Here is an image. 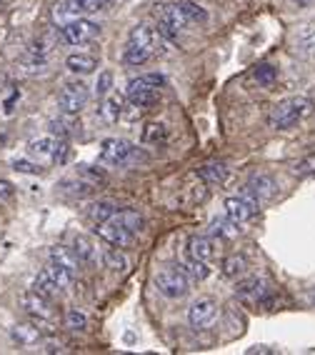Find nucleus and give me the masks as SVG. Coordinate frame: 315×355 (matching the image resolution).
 Segmentation results:
<instances>
[{"instance_id": "f257e3e1", "label": "nucleus", "mask_w": 315, "mask_h": 355, "mask_svg": "<svg viewBox=\"0 0 315 355\" xmlns=\"http://www.w3.org/2000/svg\"><path fill=\"white\" fill-rule=\"evenodd\" d=\"M313 110H315V103L310 101V98H305V96L285 98V101H280L278 105H273L268 123H271V128H275V130H288V128L298 125V123H303L305 118H310Z\"/></svg>"}, {"instance_id": "f03ea898", "label": "nucleus", "mask_w": 315, "mask_h": 355, "mask_svg": "<svg viewBox=\"0 0 315 355\" xmlns=\"http://www.w3.org/2000/svg\"><path fill=\"white\" fill-rule=\"evenodd\" d=\"M28 155L38 163H63L68 155V146L56 140L53 135H43L28 143Z\"/></svg>"}, {"instance_id": "7ed1b4c3", "label": "nucleus", "mask_w": 315, "mask_h": 355, "mask_svg": "<svg viewBox=\"0 0 315 355\" xmlns=\"http://www.w3.org/2000/svg\"><path fill=\"white\" fill-rule=\"evenodd\" d=\"M153 280H155V288L163 293L165 298H183L190 291L188 275L180 268H160Z\"/></svg>"}, {"instance_id": "20e7f679", "label": "nucleus", "mask_w": 315, "mask_h": 355, "mask_svg": "<svg viewBox=\"0 0 315 355\" xmlns=\"http://www.w3.org/2000/svg\"><path fill=\"white\" fill-rule=\"evenodd\" d=\"M88 98H90L88 85H83V83H65L60 96H58V105H60L63 113L76 115L88 105Z\"/></svg>"}, {"instance_id": "39448f33", "label": "nucleus", "mask_w": 315, "mask_h": 355, "mask_svg": "<svg viewBox=\"0 0 315 355\" xmlns=\"http://www.w3.org/2000/svg\"><path fill=\"white\" fill-rule=\"evenodd\" d=\"M135 158V146L130 140L123 138H108L101 146V160L108 165H126Z\"/></svg>"}, {"instance_id": "423d86ee", "label": "nucleus", "mask_w": 315, "mask_h": 355, "mask_svg": "<svg viewBox=\"0 0 315 355\" xmlns=\"http://www.w3.org/2000/svg\"><path fill=\"white\" fill-rule=\"evenodd\" d=\"M60 35H63V40L70 45H85L98 35V26L90 23V20L70 18L60 26Z\"/></svg>"}, {"instance_id": "0eeeda50", "label": "nucleus", "mask_w": 315, "mask_h": 355, "mask_svg": "<svg viewBox=\"0 0 315 355\" xmlns=\"http://www.w3.org/2000/svg\"><path fill=\"white\" fill-rule=\"evenodd\" d=\"M235 293H238V298L246 300V303L268 305V300H271V288H268V283H265L263 278H255V275L240 280Z\"/></svg>"}, {"instance_id": "6e6552de", "label": "nucleus", "mask_w": 315, "mask_h": 355, "mask_svg": "<svg viewBox=\"0 0 315 355\" xmlns=\"http://www.w3.org/2000/svg\"><path fill=\"white\" fill-rule=\"evenodd\" d=\"M98 235H101L105 243H110L113 248H130L133 243H135V233L128 230V228H123L115 218L98 223Z\"/></svg>"}, {"instance_id": "1a4fd4ad", "label": "nucleus", "mask_w": 315, "mask_h": 355, "mask_svg": "<svg viewBox=\"0 0 315 355\" xmlns=\"http://www.w3.org/2000/svg\"><path fill=\"white\" fill-rule=\"evenodd\" d=\"M225 216L233 223H246L258 216V200L250 196H233L225 200Z\"/></svg>"}, {"instance_id": "9d476101", "label": "nucleus", "mask_w": 315, "mask_h": 355, "mask_svg": "<svg viewBox=\"0 0 315 355\" xmlns=\"http://www.w3.org/2000/svg\"><path fill=\"white\" fill-rule=\"evenodd\" d=\"M188 26L180 6H163L160 8V20H158V33L165 38H176L178 33Z\"/></svg>"}, {"instance_id": "9b49d317", "label": "nucleus", "mask_w": 315, "mask_h": 355, "mask_svg": "<svg viewBox=\"0 0 315 355\" xmlns=\"http://www.w3.org/2000/svg\"><path fill=\"white\" fill-rule=\"evenodd\" d=\"M215 315H218V305L213 298H198L188 311V320L196 330H205L208 325H213Z\"/></svg>"}, {"instance_id": "f8f14e48", "label": "nucleus", "mask_w": 315, "mask_h": 355, "mask_svg": "<svg viewBox=\"0 0 315 355\" xmlns=\"http://www.w3.org/2000/svg\"><path fill=\"white\" fill-rule=\"evenodd\" d=\"M20 305L28 315L38 318V320H51L53 318V308H51V298L40 295L38 291H28L20 295Z\"/></svg>"}, {"instance_id": "ddd939ff", "label": "nucleus", "mask_w": 315, "mask_h": 355, "mask_svg": "<svg viewBox=\"0 0 315 355\" xmlns=\"http://www.w3.org/2000/svg\"><path fill=\"white\" fill-rule=\"evenodd\" d=\"M275 180H273L268 173H255V175H250V180L246 183V196L255 198V200H268V198L275 196Z\"/></svg>"}, {"instance_id": "4468645a", "label": "nucleus", "mask_w": 315, "mask_h": 355, "mask_svg": "<svg viewBox=\"0 0 315 355\" xmlns=\"http://www.w3.org/2000/svg\"><path fill=\"white\" fill-rule=\"evenodd\" d=\"M33 291H38L40 295H45V298H56V295H63L65 293L63 288H60V283H58L56 270H53L51 266L38 273V278H35V283H33Z\"/></svg>"}, {"instance_id": "2eb2a0df", "label": "nucleus", "mask_w": 315, "mask_h": 355, "mask_svg": "<svg viewBox=\"0 0 315 355\" xmlns=\"http://www.w3.org/2000/svg\"><path fill=\"white\" fill-rule=\"evenodd\" d=\"M73 253L78 255L80 263H88V266H95L98 260H103V253L95 248V243L90 241L88 235H76V241H73Z\"/></svg>"}, {"instance_id": "dca6fc26", "label": "nucleus", "mask_w": 315, "mask_h": 355, "mask_svg": "<svg viewBox=\"0 0 315 355\" xmlns=\"http://www.w3.org/2000/svg\"><path fill=\"white\" fill-rule=\"evenodd\" d=\"M51 266L63 268V270H68V273L76 275L78 273V266H80V260H78V255L73 253V248L53 245L51 248Z\"/></svg>"}, {"instance_id": "f3484780", "label": "nucleus", "mask_w": 315, "mask_h": 355, "mask_svg": "<svg viewBox=\"0 0 315 355\" xmlns=\"http://www.w3.org/2000/svg\"><path fill=\"white\" fill-rule=\"evenodd\" d=\"M188 253L193 255V258L210 263L218 250H215V243L210 241V238H205V235H193V238H190V243H188Z\"/></svg>"}, {"instance_id": "a211bd4d", "label": "nucleus", "mask_w": 315, "mask_h": 355, "mask_svg": "<svg viewBox=\"0 0 315 355\" xmlns=\"http://www.w3.org/2000/svg\"><path fill=\"white\" fill-rule=\"evenodd\" d=\"M205 180H198V183H185L183 188H180V196H178V203H183V205H198L205 200V196H208V191H205Z\"/></svg>"}, {"instance_id": "6ab92c4d", "label": "nucleus", "mask_w": 315, "mask_h": 355, "mask_svg": "<svg viewBox=\"0 0 315 355\" xmlns=\"http://www.w3.org/2000/svg\"><path fill=\"white\" fill-rule=\"evenodd\" d=\"M13 340L18 343V345H23V348H28V345H35V343L43 340V333H40L38 325H31V323H20L13 328Z\"/></svg>"}, {"instance_id": "aec40b11", "label": "nucleus", "mask_w": 315, "mask_h": 355, "mask_svg": "<svg viewBox=\"0 0 315 355\" xmlns=\"http://www.w3.org/2000/svg\"><path fill=\"white\" fill-rule=\"evenodd\" d=\"M65 65H68L70 73H80V76H88V73H93V70L98 68V58L88 55V53H73V55H68Z\"/></svg>"}, {"instance_id": "412c9836", "label": "nucleus", "mask_w": 315, "mask_h": 355, "mask_svg": "<svg viewBox=\"0 0 315 355\" xmlns=\"http://www.w3.org/2000/svg\"><path fill=\"white\" fill-rule=\"evenodd\" d=\"M228 175H230V171H228L225 163H205L198 171V178H203L208 185H223L228 180Z\"/></svg>"}, {"instance_id": "4be33fe9", "label": "nucleus", "mask_w": 315, "mask_h": 355, "mask_svg": "<svg viewBox=\"0 0 315 355\" xmlns=\"http://www.w3.org/2000/svg\"><path fill=\"white\" fill-rule=\"evenodd\" d=\"M128 98L135 108H151L160 101V88H138V90H128Z\"/></svg>"}, {"instance_id": "5701e85b", "label": "nucleus", "mask_w": 315, "mask_h": 355, "mask_svg": "<svg viewBox=\"0 0 315 355\" xmlns=\"http://www.w3.org/2000/svg\"><path fill=\"white\" fill-rule=\"evenodd\" d=\"M246 273H248V258L246 255L233 253L223 260V275H225V278H243Z\"/></svg>"}, {"instance_id": "b1692460", "label": "nucleus", "mask_w": 315, "mask_h": 355, "mask_svg": "<svg viewBox=\"0 0 315 355\" xmlns=\"http://www.w3.org/2000/svg\"><path fill=\"white\" fill-rule=\"evenodd\" d=\"M153 55H155V51H151V48H143V45L128 43L126 45V53H123V60H126L128 65H143V63H148Z\"/></svg>"}, {"instance_id": "393cba45", "label": "nucleus", "mask_w": 315, "mask_h": 355, "mask_svg": "<svg viewBox=\"0 0 315 355\" xmlns=\"http://www.w3.org/2000/svg\"><path fill=\"white\" fill-rule=\"evenodd\" d=\"M103 263H105L108 270H113V273H128V258L120 253L118 248H110V250H103Z\"/></svg>"}, {"instance_id": "a878e982", "label": "nucleus", "mask_w": 315, "mask_h": 355, "mask_svg": "<svg viewBox=\"0 0 315 355\" xmlns=\"http://www.w3.org/2000/svg\"><path fill=\"white\" fill-rule=\"evenodd\" d=\"M210 233L225 238V241H233V238H238V223H233L230 218H215L210 223Z\"/></svg>"}, {"instance_id": "bb28decb", "label": "nucleus", "mask_w": 315, "mask_h": 355, "mask_svg": "<svg viewBox=\"0 0 315 355\" xmlns=\"http://www.w3.org/2000/svg\"><path fill=\"white\" fill-rule=\"evenodd\" d=\"M155 33L151 31L148 26H135L130 31V38H128V43H135V45H143V48H151V51H155Z\"/></svg>"}, {"instance_id": "cd10ccee", "label": "nucleus", "mask_w": 315, "mask_h": 355, "mask_svg": "<svg viewBox=\"0 0 315 355\" xmlns=\"http://www.w3.org/2000/svg\"><path fill=\"white\" fill-rule=\"evenodd\" d=\"M165 125L163 123H148L143 128V143L145 146H163L165 143Z\"/></svg>"}, {"instance_id": "c85d7f7f", "label": "nucleus", "mask_w": 315, "mask_h": 355, "mask_svg": "<svg viewBox=\"0 0 315 355\" xmlns=\"http://www.w3.org/2000/svg\"><path fill=\"white\" fill-rule=\"evenodd\" d=\"M103 118H105L108 123H115L123 115V101H120L118 96H105L103 98V108H101Z\"/></svg>"}, {"instance_id": "c756f323", "label": "nucleus", "mask_w": 315, "mask_h": 355, "mask_svg": "<svg viewBox=\"0 0 315 355\" xmlns=\"http://www.w3.org/2000/svg\"><path fill=\"white\" fill-rule=\"evenodd\" d=\"M115 220L123 225V228H128V230H133V233H138V230H143V218L135 213V210H118L115 213Z\"/></svg>"}, {"instance_id": "7c9ffc66", "label": "nucleus", "mask_w": 315, "mask_h": 355, "mask_svg": "<svg viewBox=\"0 0 315 355\" xmlns=\"http://www.w3.org/2000/svg\"><path fill=\"white\" fill-rule=\"evenodd\" d=\"M180 270H183V273H190L196 280H205L210 275L208 263H205V260L193 258V255L188 258V263H185V266H180Z\"/></svg>"}, {"instance_id": "2f4dec72", "label": "nucleus", "mask_w": 315, "mask_h": 355, "mask_svg": "<svg viewBox=\"0 0 315 355\" xmlns=\"http://www.w3.org/2000/svg\"><path fill=\"white\" fill-rule=\"evenodd\" d=\"M253 78H255L260 88H271L273 83L278 80V70L273 65H258V68L253 70Z\"/></svg>"}, {"instance_id": "473e14b6", "label": "nucleus", "mask_w": 315, "mask_h": 355, "mask_svg": "<svg viewBox=\"0 0 315 355\" xmlns=\"http://www.w3.org/2000/svg\"><path fill=\"white\" fill-rule=\"evenodd\" d=\"M115 213H118V208H115L113 203H95V205H90V210H88L90 220H95V223L110 220Z\"/></svg>"}, {"instance_id": "72a5a7b5", "label": "nucleus", "mask_w": 315, "mask_h": 355, "mask_svg": "<svg viewBox=\"0 0 315 355\" xmlns=\"http://www.w3.org/2000/svg\"><path fill=\"white\" fill-rule=\"evenodd\" d=\"M180 8H183V15L188 23H205L208 20V13L203 10L198 3H193V0H185V3H180Z\"/></svg>"}, {"instance_id": "f704fd0d", "label": "nucleus", "mask_w": 315, "mask_h": 355, "mask_svg": "<svg viewBox=\"0 0 315 355\" xmlns=\"http://www.w3.org/2000/svg\"><path fill=\"white\" fill-rule=\"evenodd\" d=\"M65 325H68L70 330H76V333H83V330L88 328V318H85L83 311H78V308H68V313H65Z\"/></svg>"}, {"instance_id": "c9c22d12", "label": "nucleus", "mask_w": 315, "mask_h": 355, "mask_svg": "<svg viewBox=\"0 0 315 355\" xmlns=\"http://www.w3.org/2000/svg\"><path fill=\"white\" fill-rule=\"evenodd\" d=\"M110 88H113V76L110 73H101V78L95 83V96L98 98L110 96Z\"/></svg>"}, {"instance_id": "e433bc0d", "label": "nucleus", "mask_w": 315, "mask_h": 355, "mask_svg": "<svg viewBox=\"0 0 315 355\" xmlns=\"http://www.w3.org/2000/svg\"><path fill=\"white\" fill-rule=\"evenodd\" d=\"M300 48L308 53V55H315V26L308 28V31L300 35Z\"/></svg>"}, {"instance_id": "4c0bfd02", "label": "nucleus", "mask_w": 315, "mask_h": 355, "mask_svg": "<svg viewBox=\"0 0 315 355\" xmlns=\"http://www.w3.org/2000/svg\"><path fill=\"white\" fill-rule=\"evenodd\" d=\"M296 173L298 175H315V155H308L300 163H296Z\"/></svg>"}, {"instance_id": "58836bf2", "label": "nucleus", "mask_w": 315, "mask_h": 355, "mask_svg": "<svg viewBox=\"0 0 315 355\" xmlns=\"http://www.w3.org/2000/svg\"><path fill=\"white\" fill-rule=\"evenodd\" d=\"M80 173L83 178H88V180H93V183H105V175L103 173H95V171H90V165H80Z\"/></svg>"}, {"instance_id": "ea45409f", "label": "nucleus", "mask_w": 315, "mask_h": 355, "mask_svg": "<svg viewBox=\"0 0 315 355\" xmlns=\"http://www.w3.org/2000/svg\"><path fill=\"white\" fill-rule=\"evenodd\" d=\"M13 193H15L13 183L0 178V200H10V198H13Z\"/></svg>"}, {"instance_id": "a19ab883", "label": "nucleus", "mask_w": 315, "mask_h": 355, "mask_svg": "<svg viewBox=\"0 0 315 355\" xmlns=\"http://www.w3.org/2000/svg\"><path fill=\"white\" fill-rule=\"evenodd\" d=\"M13 168H15V171H20V173H35V171H38V165L26 163V160H15Z\"/></svg>"}, {"instance_id": "79ce46f5", "label": "nucleus", "mask_w": 315, "mask_h": 355, "mask_svg": "<svg viewBox=\"0 0 315 355\" xmlns=\"http://www.w3.org/2000/svg\"><path fill=\"white\" fill-rule=\"evenodd\" d=\"M296 3H298V8H308L313 0H296Z\"/></svg>"}, {"instance_id": "37998d69", "label": "nucleus", "mask_w": 315, "mask_h": 355, "mask_svg": "<svg viewBox=\"0 0 315 355\" xmlns=\"http://www.w3.org/2000/svg\"><path fill=\"white\" fill-rule=\"evenodd\" d=\"M308 300H310V303H313V305H315V288H313V291H310V295H308Z\"/></svg>"}]
</instances>
